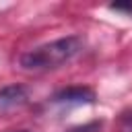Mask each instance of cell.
<instances>
[{
    "label": "cell",
    "mask_w": 132,
    "mask_h": 132,
    "mask_svg": "<svg viewBox=\"0 0 132 132\" xmlns=\"http://www.w3.org/2000/svg\"><path fill=\"white\" fill-rule=\"evenodd\" d=\"M29 99V89L25 85H6L0 89V111L21 107Z\"/></svg>",
    "instance_id": "3957f363"
},
{
    "label": "cell",
    "mask_w": 132,
    "mask_h": 132,
    "mask_svg": "<svg viewBox=\"0 0 132 132\" xmlns=\"http://www.w3.org/2000/svg\"><path fill=\"white\" fill-rule=\"evenodd\" d=\"M8 132H29V130H8Z\"/></svg>",
    "instance_id": "8992f818"
},
{
    "label": "cell",
    "mask_w": 132,
    "mask_h": 132,
    "mask_svg": "<svg viewBox=\"0 0 132 132\" xmlns=\"http://www.w3.org/2000/svg\"><path fill=\"white\" fill-rule=\"evenodd\" d=\"M101 126H103L101 120H93V122H87V124H78V126H74L66 132H99Z\"/></svg>",
    "instance_id": "277c9868"
},
{
    "label": "cell",
    "mask_w": 132,
    "mask_h": 132,
    "mask_svg": "<svg viewBox=\"0 0 132 132\" xmlns=\"http://www.w3.org/2000/svg\"><path fill=\"white\" fill-rule=\"evenodd\" d=\"M52 101L60 103V105H91L97 101V95L91 87L74 85V87H66V89H60L58 93H54Z\"/></svg>",
    "instance_id": "7a4b0ae2"
},
{
    "label": "cell",
    "mask_w": 132,
    "mask_h": 132,
    "mask_svg": "<svg viewBox=\"0 0 132 132\" xmlns=\"http://www.w3.org/2000/svg\"><path fill=\"white\" fill-rule=\"evenodd\" d=\"M109 10H118V12H128V14H132V2H116V4H109Z\"/></svg>",
    "instance_id": "5b68a950"
},
{
    "label": "cell",
    "mask_w": 132,
    "mask_h": 132,
    "mask_svg": "<svg viewBox=\"0 0 132 132\" xmlns=\"http://www.w3.org/2000/svg\"><path fill=\"white\" fill-rule=\"evenodd\" d=\"M85 50V37L82 35H64L54 41L41 43L19 58V66L27 72H47L56 70L68 62H72L80 52Z\"/></svg>",
    "instance_id": "6da1fadb"
}]
</instances>
